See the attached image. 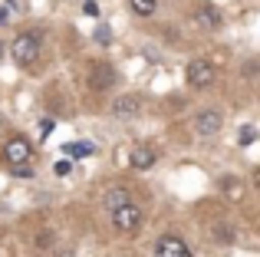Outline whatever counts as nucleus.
I'll return each mask as SVG.
<instances>
[{
	"label": "nucleus",
	"mask_w": 260,
	"mask_h": 257,
	"mask_svg": "<svg viewBox=\"0 0 260 257\" xmlns=\"http://www.w3.org/2000/svg\"><path fill=\"white\" fill-rule=\"evenodd\" d=\"M125 201H132V195H128V188H122V185L102 191V208H106V211H115V208L125 205Z\"/></svg>",
	"instance_id": "9"
},
{
	"label": "nucleus",
	"mask_w": 260,
	"mask_h": 257,
	"mask_svg": "<svg viewBox=\"0 0 260 257\" xmlns=\"http://www.w3.org/2000/svg\"><path fill=\"white\" fill-rule=\"evenodd\" d=\"M13 175H17V178H33L30 162H23V165H13Z\"/></svg>",
	"instance_id": "16"
},
{
	"label": "nucleus",
	"mask_w": 260,
	"mask_h": 257,
	"mask_svg": "<svg viewBox=\"0 0 260 257\" xmlns=\"http://www.w3.org/2000/svg\"><path fill=\"white\" fill-rule=\"evenodd\" d=\"M89 83H92V89H112V86H115V70H112L109 63L92 66V76H89Z\"/></svg>",
	"instance_id": "8"
},
{
	"label": "nucleus",
	"mask_w": 260,
	"mask_h": 257,
	"mask_svg": "<svg viewBox=\"0 0 260 257\" xmlns=\"http://www.w3.org/2000/svg\"><path fill=\"white\" fill-rule=\"evenodd\" d=\"M4 158L10 162V165H23V162H30V158H33L30 142L20 139V135H17V139H10V142L4 145Z\"/></svg>",
	"instance_id": "6"
},
{
	"label": "nucleus",
	"mask_w": 260,
	"mask_h": 257,
	"mask_svg": "<svg viewBox=\"0 0 260 257\" xmlns=\"http://www.w3.org/2000/svg\"><path fill=\"white\" fill-rule=\"evenodd\" d=\"M198 23L201 26H221V13H217V7H211V4H201L198 7Z\"/></svg>",
	"instance_id": "11"
},
{
	"label": "nucleus",
	"mask_w": 260,
	"mask_h": 257,
	"mask_svg": "<svg viewBox=\"0 0 260 257\" xmlns=\"http://www.w3.org/2000/svg\"><path fill=\"white\" fill-rule=\"evenodd\" d=\"M128 7H132L135 17H152L158 10V0H128Z\"/></svg>",
	"instance_id": "12"
},
{
	"label": "nucleus",
	"mask_w": 260,
	"mask_h": 257,
	"mask_svg": "<svg viewBox=\"0 0 260 257\" xmlns=\"http://www.w3.org/2000/svg\"><path fill=\"white\" fill-rule=\"evenodd\" d=\"M95 40H99V43L106 46L109 40H112V30H109V26H99V30H95Z\"/></svg>",
	"instance_id": "17"
},
{
	"label": "nucleus",
	"mask_w": 260,
	"mask_h": 257,
	"mask_svg": "<svg viewBox=\"0 0 260 257\" xmlns=\"http://www.w3.org/2000/svg\"><path fill=\"white\" fill-rule=\"evenodd\" d=\"M188 83L194 86V89H208V86L214 83V66H211L208 59H191L188 63Z\"/></svg>",
	"instance_id": "3"
},
{
	"label": "nucleus",
	"mask_w": 260,
	"mask_h": 257,
	"mask_svg": "<svg viewBox=\"0 0 260 257\" xmlns=\"http://www.w3.org/2000/svg\"><path fill=\"white\" fill-rule=\"evenodd\" d=\"M109 214H112V224L119 228L122 234L139 231V224H142V208L135 205V201H125V205H119L115 211H109Z\"/></svg>",
	"instance_id": "2"
},
{
	"label": "nucleus",
	"mask_w": 260,
	"mask_h": 257,
	"mask_svg": "<svg viewBox=\"0 0 260 257\" xmlns=\"http://www.w3.org/2000/svg\"><path fill=\"white\" fill-rule=\"evenodd\" d=\"M40 50H43V37L40 33H20L10 43V53H13L17 66H33L40 59Z\"/></svg>",
	"instance_id": "1"
},
{
	"label": "nucleus",
	"mask_w": 260,
	"mask_h": 257,
	"mask_svg": "<svg viewBox=\"0 0 260 257\" xmlns=\"http://www.w3.org/2000/svg\"><path fill=\"white\" fill-rule=\"evenodd\" d=\"M63 152L70 158H86V155H92V145L89 142H70V145H63Z\"/></svg>",
	"instance_id": "13"
},
{
	"label": "nucleus",
	"mask_w": 260,
	"mask_h": 257,
	"mask_svg": "<svg viewBox=\"0 0 260 257\" xmlns=\"http://www.w3.org/2000/svg\"><path fill=\"white\" fill-rule=\"evenodd\" d=\"M53 125H56L53 119H43V122H40V132H43V135H50V132H53Z\"/></svg>",
	"instance_id": "19"
},
{
	"label": "nucleus",
	"mask_w": 260,
	"mask_h": 257,
	"mask_svg": "<svg viewBox=\"0 0 260 257\" xmlns=\"http://www.w3.org/2000/svg\"><path fill=\"white\" fill-rule=\"evenodd\" d=\"M139 112H142L139 96H119L112 103V116H119V119H135Z\"/></svg>",
	"instance_id": "7"
},
{
	"label": "nucleus",
	"mask_w": 260,
	"mask_h": 257,
	"mask_svg": "<svg viewBox=\"0 0 260 257\" xmlns=\"http://www.w3.org/2000/svg\"><path fill=\"white\" fill-rule=\"evenodd\" d=\"M221 125H224V116L217 109H201L194 116V128H198V135H204V139H208V135H217Z\"/></svg>",
	"instance_id": "5"
},
{
	"label": "nucleus",
	"mask_w": 260,
	"mask_h": 257,
	"mask_svg": "<svg viewBox=\"0 0 260 257\" xmlns=\"http://www.w3.org/2000/svg\"><path fill=\"white\" fill-rule=\"evenodd\" d=\"M214 238H217V241H234L237 234H234V228H231V224H217V228H214Z\"/></svg>",
	"instance_id": "15"
},
{
	"label": "nucleus",
	"mask_w": 260,
	"mask_h": 257,
	"mask_svg": "<svg viewBox=\"0 0 260 257\" xmlns=\"http://www.w3.org/2000/svg\"><path fill=\"white\" fill-rule=\"evenodd\" d=\"M0 125H4V122H0Z\"/></svg>",
	"instance_id": "22"
},
{
	"label": "nucleus",
	"mask_w": 260,
	"mask_h": 257,
	"mask_svg": "<svg viewBox=\"0 0 260 257\" xmlns=\"http://www.w3.org/2000/svg\"><path fill=\"white\" fill-rule=\"evenodd\" d=\"M155 148H148V145H135L132 148V155H128V162H132V168H152L155 165Z\"/></svg>",
	"instance_id": "10"
},
{
	"label": "nucleus",
	"mask_w": 260,
	"mask_h": 257,
	"mask_svg": "<svg viewBox=\"0 0 260 257\" xmlns=\"http://www.w3.org/2000/svg\"><path fill=\"white\" fill-rule=\"evenodd\" d=\"M221 188H224V195H228L231 201H241V195H244V185L237 178H224L221 181Z\"/></svg>",
	"instance_id": "14"
},
{
	"label": "nucleus",
	"mask_w": 260,
	"mask_h": 257,
	"mask_svg": "<svg viewBox=\"0 0 260 257\" xmlns=\"http://www.w3.org/2000/svg\"><path fill=\"white\" fill-rule=\"evenodd\" d=\"M155 257H194V254H191V247L184 244L181 238H175V234H161L158 244H155Z\"/></svg>",
	"instance_id": "4"
},
{
	"label": "nucleus",
	"mask_w": 260,
	"mask_h": 257,
	"mask_svg": "<svg viewBox=\"0 0 260 257\" xmlns=\"http://www.w3.org/2000/svg\"><path fill=\"white\" fill-rule=\"evenodd\" d=\"M10 20V13H7V7H0V23H7Z\"/></svg>",
	"instance_id": "21"
},
{
	"label": "nucleus",
	"mask_w": 260,
	"mask_h": 257,
	"mask_svg": "<svg viewBox=\"0 0 260 257\" xmlns=\"http://www.w3.org/2000/svg\"><path fill=\"white\" fill-rule=\"evenodd\" d=\"M254 125H247V128H244V132H241V142H244V145H250V142H254Z\"/></svg>",
	"instance_id": "18"
},
{
	"label": "nucleus",
	"mask_w": 260,
	"mask_h": 257,
	"mask_svg": "<svg viewBox=\"0 0 260 257\" xmlns=\"http://www.w3.org/2000/svg\"><path fill=\"white\" fill-rule=\"evenodd\" d=\"M70 168H73L70 162H59V165H56V175H70Z\"/></svg>",
	"instance_id": "20"
}]
</instances>
